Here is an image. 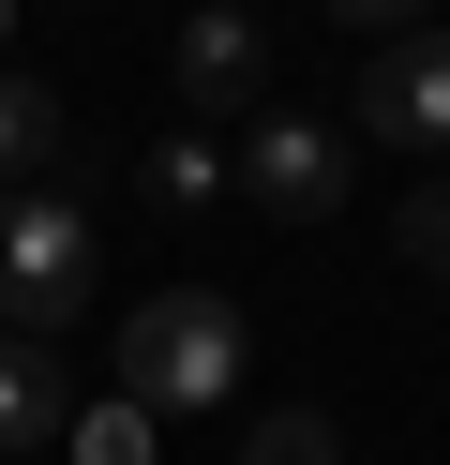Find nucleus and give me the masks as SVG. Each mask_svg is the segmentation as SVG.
<instances>
[{"mask_svg":"<svg viewBox=\"0 0 450 465\" xmlns=\"http://www.w3.org/2000/svg\"><path fill=\"white\" fill-rule=\"evenodd\" d=\"M180 105H195V121H255V105H270V45H255L240 0L180 15Z\"/></svg>","mask_w":450,"mask_h":465,"instance_id":"nucleus-5","label":"nucleus"},{"mask_svg":"<svg viewBox=\"0 0 450 465\" xmlns=\"http://www.w3.org/2000/svg\"><path fill=\"white\" fill-rule=\"evenodd\" d=\"M330 15H345L360 45H390V31H420V15H435V0H330Z\"/></svg>","mask_w":450,"mask_h":465,"instance_id":"nucleus-12","label":"nucleus"},{"mask_svg":"<svg viewBox=\"0 0 450 465\" xmlns=\"http://www.w3.org/2000/svg\"><path fill=\"white\" fill-rule=\"evenodd\" d=\"M210 181H225V165H210L195 135H150V151H135V195H150V211H180V225L210 211Z\"/></svg>","mask_w":450,"mask_h":465,"instance_id":"nucleus-8","label":"nucleus"},{"mask_svg":"<svg viewBox=\"0 0 450 465\" xmlns=\"http://www.w3.org/2000/svg\"><path fill=\"white\" fill-rule=\"evenodd\" d=\"M240 195L285 225H330L345 211V121H300V105H255L240 121Z\"/></svg>","mask_w":450,"mask_h":465,"instance_id":"nucleus-3","label":"nucleus"},{"mask_svg":"<svg viewBox=\"0 0 450 465\" xmlns=\"http://www.w3.org/2000/svg\"><path fill=\"white\" fill-rule=\"evenodd\" d=\"M0 45H15V0H0Z\"/></svg>","mask_w":450,"mask_h":465,"instance_id":"nucleus-13","label":"nucleus"},{"mask_svg":"<svg viewBox=\"0 0 450 465\" xmlns=\"http://www.w3.org/2000/svg\"><path fill=\"white\" fill-rule=\"evenodd\" d=\"M390 255H405V271H435V285H450V181H420L405 211H390Z\"/></svg>","mask_w":450,"mask_h":465,"instance_id":"nucleus-10","label":"nucleus"},{"mask_svg":"<svg viewBox=\"0 0 450 465\" xmlns=\"http://www.w3.org/2000/svg\"><path fill=\"white\" fill-rule=\"evenodd\" d=\"M60 450H75V465H150V405H90Z\"/></svg>","mask_w":450,"mask_h":465,"instance_id":"nucleus-11","label":"nucleus"},{"mask_svg":"<svg viewBox=\"0 0 450 465\" xmlns=\"http://www.w3.org/2000/svg\"><path fill=\"white\" fill-rule=\"evenodd\" d=\"M240 465H345V435H330L315 405H270V420L240 435Z\"/></svg>","mask_w":450,"mask_h":465,"instance_id":"nucleus-9","label":"nucleus"},{"mask_svg":"<svg viewBox=\"0 0 450 465\" xmlns=\"http://www.w3.org/2000/svg\"><path fill=\"white\" fill-rule=\"evenodd\" d=\"M345 121L405 135V151H450V31H390L375 61H360V105Z\"/></svg>","mask_w":450,"mask_h":465,"instance_id":"nucleus-4","label":"nucleus"},{"mask_svg":"<svg viewBox=\"0 0 450 465\" xmlns=\"http://www.w3.org/2000/svg\"><path fill=\"white\" fill-rule=\"evenodd\" d=\"M60 151H75L60 91H45V75H0V181H60Z\"/></svg>","mask_w":450,"mask_h":465,"instance_id":"nucleus-7","label":"nucleus"},{"mask_svg":"<svg viewBox=\"0 0 450 465\" xmlns=\"http://www.w3.org/2000/svg\"><path fill=\"white\" fill-rule=\"evenodd\" d=\"M240 361H255V331H240L225 285H150V301L120 315V405H150V420L225 405V391H240Z\"/></svg>","mask_w":450,"mask_h":465,"instance_id":"nucleus-1","label":"nucleus"},{"mask_svg":"<svg viewBox=\"0 0 450 465\" xmlns=\"http://www.w3.org/2000/svg\"><path fill=\"white\" fill-rule=\"evenodd\" d=\"M75 435V391H60V361L30 331H0V465H30V450H60Z\"/></svg>","mask_w":450,"mask_h":465,"instance_id":"nucleus-6","label":"nucleus"},{"mask_svg":"<svg viewBox=\"0 0 450 465\" xmlns=\"http://www.w3.org/2000/svg\"><path fill=\"white\" fill-rule=\"evenodd\" d=\"M90 271H105V241H90V211L60 181H0V331L60 345L90 301Z\"/></svg>","mask_w":450,"mask_h":465,"instance_id":"nucleus-2","label":"nucleus"}]
</instances>
